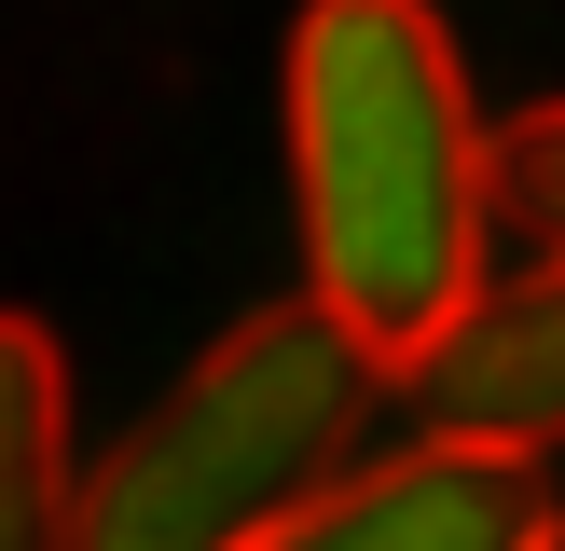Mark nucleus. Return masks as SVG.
<instances>
[{
	"mask_svg": "<svg viewBox=\"0 0 565 551\" xmlns=\"http://www.w3.org/2000/svg\"><path fill=\"white\" fill-rule=\"evenodd\" d=\"M290 207H303V290H331L401 372L483 290V235L511 220L497 125L428 0L290 14Z\"/></svg>",
	"mask_w": 565,
	"mask_h": 551,
	"instance_id": "f257e3e1",
	"label": "nucleus"
},
{
	"mask_svg": "<svg viewBox=\"0 0 565 551\" xmlns=\"http://www.w3.org/2000/svg\"><path fill=\"white\" fill-rule=\"evenodd\" d=\"M401 358L331 290L235 317L97 468H83V551H290L303 496L359 455Z\"/></svg>",
	"mask_w": 565,
	"mask_h": 551,
	"instance_id": "f03ea898",
	"label": "nucleus"
},
{
	"mask_svg": "<svg viewBox=\"0 0 565 551\" xmlns=\"http://www.w3.org/2000/svg\"><path fill=\"white\" fill-rule=\"evenodd\" d=\"M552 538L565 510H552L539 441L441 428V413L401 455H345L290 523V551H552Z\"/></svg>",
	"mask_w": 565,
	"mask_h": 551,
	"instance_id": "7ed1b4c3",
	"label": "nucleus"
},
{
	"mask_svg": "<svg viewBox=\"0 0 565 551\" xmlns=\"http://www.w3.org/2000/svg\"><path fill=\"white\" fill-rule=\"evenodd\" d=\"M401 386L441 413V428H497V441H539L552 455L565 441V248L539 276H483Z\"/></svg>",
	"mask_w": 565,
	"mask_h": 551,
	"instance_id": "20e7f679",
	"label": "nucleus"
},
{
	"mask_svg": "<svg viewBox=\"0 0 565 551\" xmlns=\"http://www.w3.org/2000/svg\"><path fill=\"white\" fill-rule=\"evenodd\" d=\"M83 538V441H70V345L0 303V551Z\"/></svg>",
	"mask_w": 565,
	"mask_h": 551,
	"instance_id": "39448f33",
	"label": "nucleus"
},
{
	"mask_svg": "<svg viewBox=\"0 0 565 551\" xmlns=\"http://www.w3.org/2000/svg\"><path fill=\"white\" fill-rule=\"evenodd\" d=\"M497 207H511L539 248H565V97H539V110L497 125Z\"/></svg>",
	"mask_w": 565,
	"mask_h": 551,
	"instance_id": "423d86ee",
	"label": "nucleus"
}]
</instances>
